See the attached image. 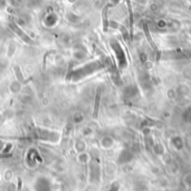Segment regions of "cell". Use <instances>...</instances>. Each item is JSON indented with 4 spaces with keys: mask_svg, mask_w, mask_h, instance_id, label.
<instances>
[{
    "mask_svg": "<svg viewBox=\"0 0 191 191\" xmlns=\"http://www.w3.org/2000/svg\"><path fill=\"white\" fill-rule=\"evenodd\" d=\"M34 191H52V182L47 177L39 176L34 181Z\"/></svg>",
    "mask_w": 191,
    "mask_h": 191,
    "instance_id": "obj_1",
    "label": "cell"
},
{
    "mask_svg": "<svg viewBox=\"0 0 191 191\" xmlns=\"http://www.w3.org/2000/svg\"><path fill=\"white\" fill-rule=\"evenodd\" d=\"M4 181H7V182H10L11 180H13V170H10V169H7L6 171L4 172Z\"/></svg>",
    "mask_w": 191,
    "mask_h": 191,
    "instance_id": "obj_2",
    "label": "cell"
},
{
    "mask_svg": "<svg viewBox=\"0 0 191 191\" xmlns=\"http://www.w3.org/2000/svg\"><path fill=\"white\" fill-rule=\"evenodd\" d=\"M78 161L80 163H88L89 162V156L85 152H80L78 154Z\"/></svg>",
    "mask_w": 191,
    "mask_h": 191,
    "instance_id": "obj_3",
    "label": "cell"
},
{
    "mask_svg": "<svg viewBox=\"0 0 191 191\" xmlns=\"http://www.w3.org/2000/svg\"><path fill=\"white\" fill-rule=\"evenodd\" d=\"M85 143L83 142V141H77V142L75 143V150L77 152H84L85 150Z\"/></svg>",
    "mask_w": 191,
    "mask_h": 191,
    "instance_id": "obj_4",
    "label": "cell"
},
{
    "mask_svg": "<svg viewBox=\"0 0 191 191\" xmlns=\"http://www.w3.org/2000/svg\"><path fill=\"white\" fill-rule=\"evenodd\" d=\"M1 178H2V176H1V174H0V181H1Z\"/></svg>",
    "mask_w": 191,
    "mask_h": 191,
    "instance_id": "obj_5",
    "label": "cell"
}]
</instances>
